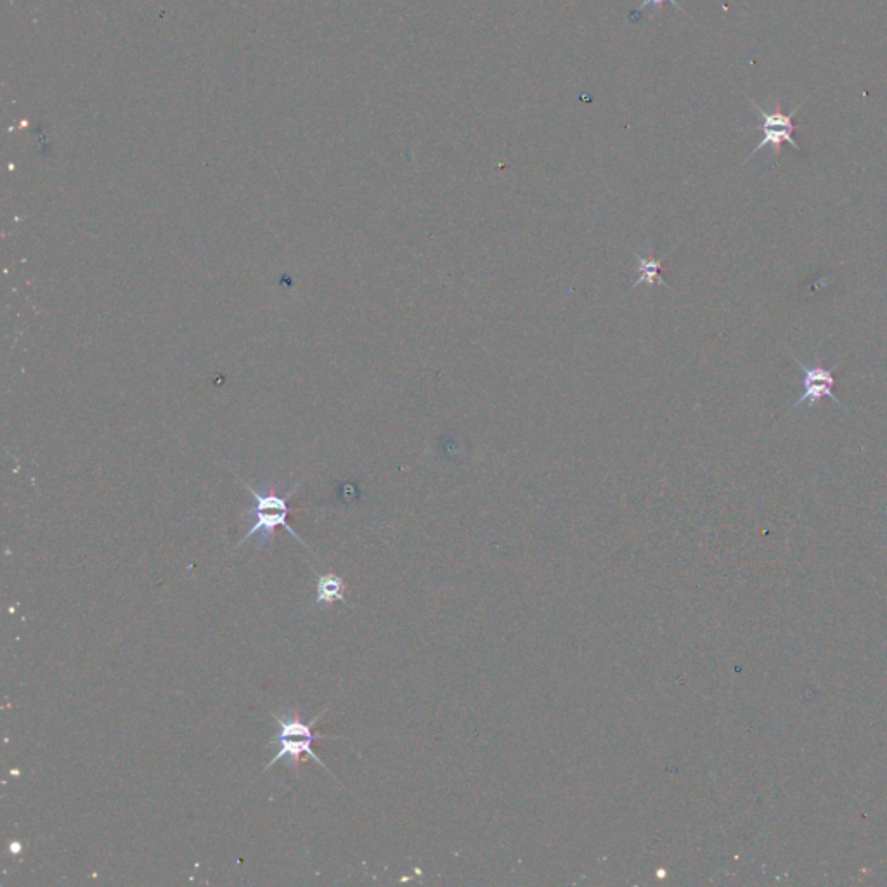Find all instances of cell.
Segmentation results:
<instances>
[{"label": "cell", "instance_id": "1", "mask_svg": "<svg viewBox=\"0 0 887 887\" xmlns=\"http://www.w3.org/2000/svg\"><path fill=\"white\" fill-rule=\"evenodd\" d=\"M324 713H326V709L312 719L311 723H305L304 719L300 718V711L298 709L288 711L286 714L271 713L272 718L276 719V725H278V735L269 742V745L279 744V751L271 759V763L267 764L266 771L271 770L274 764H278V761H283V759L288 761L286 764H288L290 770L298 771L300 756L307 754L309 758L314 759L316 764H319L323 770L328 771L331 775V771L326 768L323 759L319 758L318 754L312 749L314 742L331 739V737H326V735H321V733L312 732V728L318 725L319 719H321Z\"/></svg>", "mask_w": 887, "mask_h": 887}, {"label": "cell", "instance_id": "7", "mask_svg": "<svg viewBox=\"0 0 887 887\" xmlns=\"http://www.w3.org/2000/svg\"><path fill=\"white\" fill-rule=\"evenodd\" d=\"M662 2H664V0H641L640 7H638L636 11L640 13V11H643V9L648 6H654L655 11H657V9H661ZM667 2H669V4H673V6L676 7L678 11H680V13L687 14V11H685V9H683V7L678 4V0H667Z\"/></svg>", "mask_w": 887, "mask_h": 887}, {"label": "cell", "instance_id": "3", "mask_svg": "<svg viewBox=\"0 0 887 887\" xmlns=\"http://www.w3.org/2000/svg\"><path fill=\"white\" fill-rule=\"evenodd\" d=\"M749 103L752 104V108L756 110L759 120H761V124L756 129L763 132V139L759 141L756 148L752 149L751 155L745 158L744 163L749 162L751 158L758 155L761 149L768 148V146H770L773 155L777 156V158L780 156V151H782V144H790L792 148L796 149L797 153H801V146L796 143V139L792 136L794 130H797V125L792 124V118L796 117L797 111L803 108L804 103L797 104L796 108L790 111V113H784L780 106L773 108L771 111L764 110L763 106L754 103L752 99H749Z\"/></svg>", "mask_w": 887, "mask_h": 887}, {"label": "cell", "instance_id": "4", "mask_svg": "<svg viewBox=\"0 0 887 887\" xmlns=\"http://www.w3.org/2000/svg\"><path fill=\"white\" fill-rule=\"evenodd\" d=\"M790 359L796 363L797 370L801 371V375H803V378L796 382V385H799V387L803 389V392L799 395V399L792 404L790 411H796V409L801 408L803 404L808 406V411H813L816 402L822 401L823 397L832 399V401L836 402L839 408L848 411V408H846V406L837 399V395L834 394V387H836L837 383L836 371L839 363L834 364L832 368H827V366H823L820 361H815L813 364H806L803 363V361H799L796 356H790Z\"/></svg>", "mask_w": 887, "mask_h": 887}, {"label": "cell", "instance_id": "8", "mask_svg": "<svg viewBox=\"0 0 887 887\" xmlns=\"http://www.w3.org/2000/svg\"><path fill=\"white\" fill-rule=\"evenodd\" d=\"M11 851H13V853H18V851H20V844H18V842L14 844L13 842V844H11Z\"/></svg>", "mask_w": 887, "mask_h": 887}, {"label": "cell", "instance_id": "6", "mask_svg": "<svg viewBox=\"0 0 887 887\" xmlns=\"http://www.w3.org/2000/svg\"><path fill=\"white\" fill-rule=\"evenodd\" d=\"M664 260H666V257H661V259H645V257H640V255H638V272H640V278L636 279L635 286L641 285V283H647L648 286H654L657 279L661 281L662 285H666V281L659 276V271H661L662 262H664Z\"/></svg>", "mask_w": 887, "mask_h": 887}, {"label": "cell", "instance_id": "2", "mask_svg": "<svg viewBox=\"0 0 887 887\" xmlns=\"http://www.w3.org/2000/svg\"><path fill=\"white\" fill-rule=\"evenodd\" d=\"M241 484L245 486L248 493L252 494L253 499H255V508L248 510V512H252V515H255V524L248 529L247 534L243 536L238 546L247 543L248 539L255 536V534H259V548H264V546L274 541L276 529L283 527V529L292 534L293 538L297 539L298 543L305 546V548H309L307 543L302 541V538L298 536L297 532L293 531L292 525L288 524V520H286L288 515H290L288 499L297 491L298 486L293 489L292 493L281 496L276 491H257L252 486H248L247 482H243V480H241Z\"/></svg>", "mask_w": 887, "mask_h": 887}, {"label": "cell", "instance_id": "5", "mask_svg": "<svg viewBox=\"0 0 887 887\" xmlns=\"http://www.w3.org/2000/svg\"><path fill=\"white\" fill-rule=\"evenodd\" d=\"M345 593H347V586H345L344 577L338 576L335 572L321 574L318 577V583H316V602H314V607L316 605H330V603L335 602L349 605L347 598H345Z\"/></svg>", "mask_w": 887, "mask_h": 887}]
</instances>
